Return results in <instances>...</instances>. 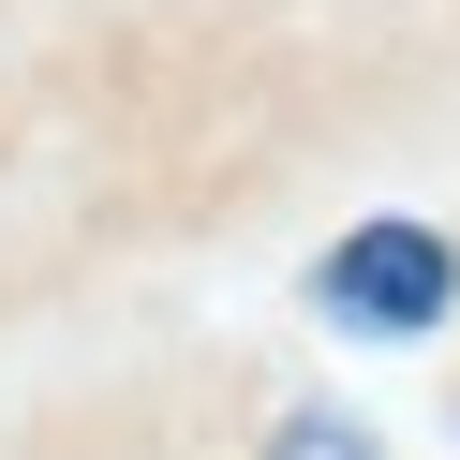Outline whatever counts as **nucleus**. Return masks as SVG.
I'll return each mask as SVG.
<instances>
[{
  "label": "nucleus",
  "mask_w": 460,
  "mask_h": 460,
  "mask_svg": "<svg viewBox=\"0 0 460 460\" xmlns=\"http://www.w3.org/2000/svg\"><path fill=\"white\" fill-rule=\"evenodd\" d=\"M312 312L327 327H371V341H416L460 312V252L430 238V223H357V238L312 268Z\"/></svg>",
  "instance_id": "nucleus-1"
},
{
  "label": "nucleus",
  "mask_w": 460,
  "mask_h": 460,
  "mask_svg": "<svg viewBox=\"0 0 460 460\" xmlns=\"http://www.w3.org/2000/svg\"><path fill=\"white\" fill-rule=\"evenodd\" d=\"M268 460H371V430H357V416H282Z\"/></svg>",
  "instance_id": "nucleus-2"
}]
</instances>
